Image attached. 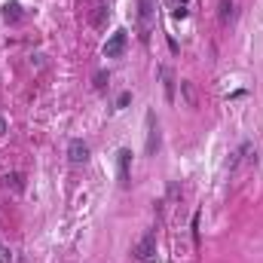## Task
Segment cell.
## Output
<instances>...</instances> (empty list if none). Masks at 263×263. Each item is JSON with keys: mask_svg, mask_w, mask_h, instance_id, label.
Returning <instances> with one entry per match:
<instances>
[{"mask_svg": "<svg viewBox=\"0 0 263 263\" xmlns=\"http://www.w3.org/2000/svg\"><path fill=\"white\" fill-rule=\"evenodd\" d=\"M159 73H162V83H165V98H168V101H175V77H172V70H168V67H162Z\"/></svg>", "mask_w": 263, "mask_h": 263, "instance_id": "8fae6325", "label": "cell"}, {"mask_svg": "<svg viewBox=\"0 0 263 263\" xmlns=\"http://www.w3.org/2000/svg\"><path fill=\"white\" fill-rule=\"evenodd\" d=\"M187 3H190V0H168L172 15H175V18H184V15H187Z\"/></svg>", "mask_w": 263, "mask_h": 263, "instance_id": "4fadbf2b", "label": "cell"}, {"mask_svg": "<svg viewBox=\"0 0 263 263\" xmlns=\"http://www.w3.org/2000/svg\"><path fill=\"white\" fill-rule=\"evenodd\" d=\"M31 67H37V70H40V67H46V55H43V52L31 55Z\"/></svg>", "mask_w": 263, "mask_h": 263, "instance_id": "5bb4252c", "label": "cell"}, {"mask_svg": "<svg viewBox=\"0 0 263 263\" xmlns=\"http://www.w3.org/2000/svg\"><path fill=\"white\" fill-rule=\"evenodd\" d=\"M3 184H6V190H12V193H22V190H25V178H22L18 172L6 175V178H3Z\"/></svg>", "mask_w": 263, "mask_h": 263, "instance_id": "30bf717a", "label": "cell"}, {"mask_svg": "<svg viewBox=\"0 0 263 263\" xmlns=\"http://www.w3.org/2000/svg\"><path fill=\"white\" fill-rule=\"evenodd\" d=\"M104 86H107V73L98 70V73H95V89H104Z\"/></svg>", "mask_w": 263, "mask_h": 263, "instance_id": "2e32d148", "label": "cell"}, {"mask_svg": "<svg viewBox=\"0 0 263 263\" xmlns=\"http://www.w3.org/2000/svg\"><path fill=\"white\" fill-rule=\"evenodd\" d=\"M153 9H156V0H138V15H141V28H144V31L150 28Z\"/></svg>", "mask_w": 263, "mask_h": 263, "instance_id": "8992f818", "label": "cell"}, {"mask_svg": "<svg viewBox=\"0 0 263 263\" xmlns=\"http://www.w3.org/2000/svg\"><path fill=\"white\" fill-rule=\"evenodd\" d=\"M159 147V132L153 126V114H147V153H156Z\"/></svg>", "mask_w": 263, "mask_h": 263, "instance_id": "52a82bcc", "label": "cell"}, {"mask_svg": "<svg viewBox=\"0 0 263 263\" xmlns=\"http://www.w3.org/2000/svg\"><path fill=\"white\" fill-rule=\"evenodd\" d=\"M3 132H6V120H3V117H0V135H3Z\"/></svg>", "mask_w": 263, "mask_h": 263, "instance_id": "d6986e66", "label": "cell"}, {"mask_svg": "<svg viewBox=\"0 0 263 263\" xmlns=\"http://www.w3.org/2000/svg\"><path fill=\"white\" fill-rule=\"evenodd\" d=\"M129 101H132V92H123V95L117 98V110H123V107H129Z\"/></svg>", "mask_w": 263, "mask_h": 263, "instance_id": "9a60e30c", "label": "cell"}, {"mask_svg": "<svg viewBox=\"0 0 263 263\" xmlns=\"http://www.w3.org/2000/svg\"><path fill=\"white\" fill-rule=\"evenodd\" d=\"M67 159H70V165H86L89 162V144L80 141V138H73L67 144Z\"/></svg>", "mask_w": 263, "mask_h": 263, "instance_id": "7a4b0ae2", "label": "cell"}, {"mask_svg": "<svg viewBox=\"0 0 263 263\" xmlns=\"http://www.w3.org/2000/svg\"><path fill=\"white\" fill-rule=\"evenodd\" d=\"M107 15H110L107 3H98V6H95V12H92V18H89V22H92V28H104V25H107Z\"/></svg>", "mask_w": 263, "mask_h": 263, "instance_id": "9c48e42d", "label": "cell"}, {"mask_svg": "<svg viewBox=\"0 0 263 263\" xmlns=\"http://www.w3.org/2000/svg\"><path fill=\"white\" fill-rule=\"evenodd\" d=\"M132 257H135L138 263H153L156 260V236H153V233H144V236L135 242Z\"/></svg>", "mask_w": 263, "mask_h": 263, "instance_id": "6da1fadb", "label": "cell"}, {"mask_svg": "<svg viewBox=\"0 0 263 263\" xmlns=\"http://www.w3.org/2000/svg\"><path fill=\"white\" fill-rule=\"evenodd\" d=\"M129 165H132V150H120V181L129 187Z\"/></svg>", "mask_w": 263, "mask_h": 263, "instance_id": "ba28073f", "label": "cell"}, {"mask_svg": "<svg viewBox=\"0 0 263 263\" xmlns=\"http://www.w3.org/2000/svg\"><path fill=\"white\" fill-rule=\"evenodd\" d=\"M193 245H199V214H193Z\"/></svg>", "mask_w": 263, "mask_h": 263, "instance_id": "e0dca14e", "label": "cell"}, {"mask_svg": "<svg viewBox=\"0 0 263 263\" xmlns=\"http://www.w3.org/2000/svg\"><path fill=\"white\" fill-rule=\"evenodd\" d=\"M181 95H184V101H187L190 107H196V89H193L190 80H181Z\"/></svg>", "mask_w": 263, "mask_h": 263, "instance_id": "7c38bea8", "label": "cell"}, {"mask_svg": "<svg viewBox=\"0 0 263 263\" xmlns=\"http://www.w3.org/2000/svg\"><path fill=\"white\" fill-rule=\"evenodd\" d=\"M126 31H117V34H110V40L104 43V59H117V55H123V49H126Z\"/></svg>", "mask_w": 263, "mask_h": 263, "instance_id": "3957f363", "label": "cell"}, {"mask_svg": "<svg viewBox=\"0 0 263 263\" xmlns=\"http://www.w3.org/2000/svg\"><path fill=\"white\" fill-rule=\"evenodd\" d=\"M233 18H236V0H220L217 3V22H220V28L233 25Z\"/></svg>", "mask_w": 263, "mask_h": 263, "instance_id": "277c9868", "label": "cell"}, {"mask_svg": "<svg viewBox=\"0 0 263 263\" xmlns=\"http://www.w3.org/2000/svg\"><path fill=\"white\" fill-rule=\"evenodd\" d=\"M0 263H12V254H9V248H3V245H0Z\"/></svg>", "mask_w": 263, "mask_h": 263, "instance_id": "ac0fdd59", "label": "cell"}, {"mask_svg": "<svg viewBox=\"0 0 263 263\" xmlns=\"http://www.w3.org/2000/svg\"><path fill=\"white\" fill-rule=\"evenodd\" d=\"M22 3H15V0H9V3H3V22L6 25H15V22H22Z\"/></svg>", "mask_w": 263, "mask_h": 263, "instance_id": "5b68a950", "label": "cell"}]
</instances>
